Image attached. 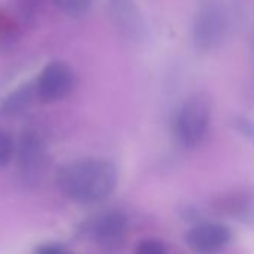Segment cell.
I'll return each instance as SVG.
<instances>
[{"label": "cell", "instance_id": "obj_13", "mask_svg": "<svg viewBox=\"0 0 254 254\" xmlns=\"http://www.w3.org/2000/svg\"><path fill=\"white\" fill-rule=\"evenodd\" d=\"M15 141L14 138L6 132L0 129V169L5 168L15 154Z\"/></svg>", "mask_w": 254, "mask_h": 254}, {"label": "cell", "instance_id": "obj_12", "mask_svg": "<svg viewBox=\"0 0 254 254\" xmlns=\"http://www.w3.org/2000/svg\"><path fill=\"white\" fill-rule=\"evenodd\" d=\"M232 127L254 147V120L247 115H235L232 118Z\"/></svg>", "mask_w": 254, "mask_h": 254}, {"label": "cell", "instance_id": "obj_3", "mask_svg": "<svg viewBox=\"0 0 254 254\" xmlns=\"http://www.w3.org/2000/svg\"><path fill=\"white\" fill-rule=\"evenodd\" d=\"M227 30V20L218 2L205 3L193 21V44L197 50L209 51L221 44Z\"/></svg>", "mask_w": 254, "mask_h": 254}, {"label": "cell", "instance_id": "obj_1", "mask_svg": "<svg viewBox=\"0 0 254 254\" xmlns=\"http://www.w3.org/2000/svg\"><path fill=\"white\" fill-rule=\"evenodd\" d=\"M59 190L70 200L93 205L106 200L118 183L115 165L105 159H84L69 162L57 169Z\"/></svg>", "mask_w": 254, "mask_h": 254}, {"label": "cell", "instance_id": "obj_6", "mask_svg": "<svg viewBox=\"0 0 254 254\" xmlns=\"http://www.w3.org/2000/svg\"><path fill=\"white\" fill-rule=\"evenodd\" d=\"M85 236L103 247L120 244L127 232V217L118 209L103 211L85 223L82 229Z\"/></svg>", "mask_w": 254, "mask_h": 254}, {"label": "cell", "instance_id": "obj_5", "mask_svg": "<svg viewBox=\"0 0 254 254\" xmlns=\"http://www.w3.org/2000/svg\"><path fill=\"white\" fill-rule=\"evenodd\" d=\"M108 14L118 33L130 42L147 36V23L135 0H108Z\"/></svg>", "mask_w": 254, "mask_h": 254}, {"label": "cell", "instance_id": "obj_9", "mask_svg": "<svg viewBox=\"0 0 254 254\" xmlns=\"http://www.w3.org/2000/svg\"><path fill=\"white\" fill-rule=\"evenodd\" d=\"M220 206L224 214L230 215V218L238 220L244 224L254 226V193H233L229 197L223 199Z\"/></svg>", "mask_w": 254, "mask_h": 254}, {"label": "cell", "instance_id": "obj_11", "mask_svg": "<svg viewBox=\"0 0 254 254\" xmlns=\"http://www.w3.org/2000/svg\"><path fill=\"white\" fill-rule=\"evenodd\" d=\"M53 2L72 18L84 17L93 5V0H53Z\"/></svg>", "mask_w": 254, "mask_h": 254}, {"label": "cell", "instance_id": "obj_2", "mask_svg": "<svg viewBox=\"0 0 254 254\" xmlns=\"http://www.w3.org/2000/svg\"><path fill=\"white\" fill-rule=\"evenodd\" d=\"M211 109L200 96L189 97L180 108L175 118V135L181 145L193 148L199 145L209 127Z\"/></svg>", "mask_w": 254, "mask_h": 254}, {"label": "cell", "instance_id": "obj_15", "mask_svg": "<svg viewBox=\"0 0 254 254\" xmlns=\"http://www.w3.org/2000/svg\"><path fill=\"white\" fill-rule=\"evenodd\" d=\"M33 254H67V251L59 244H42L35 250Z\"/></svg>", "mask_w": 254, "mask_h": 254}, {"label": "cell", "instance_id": "obj_8", "mask_svg": "<svg viewBox=\"0 0 254 254\" xmlns=\"http://www.w3.org/2000/svg\"><path fill=\"white\" fill-rule=\"evenodd\" d=\"M18 154V163L23 171L32 172L42 166V162L45 159V148L41 141V138L32 132L26 133L18 147L15 148Z\"/></svg>", "mask_w": 254, "mask_h": 254}, {"label": "cell", "instance_id": "obj_7", "mask_svg": "<svg viewBox=\"0 0 254 254\" xmlns=\"http://www.w3.org/2000/svg\"><path fill=\"white\" fill-rule=\"evenodd\" d=\"M232 239V232L221 223H199L193 226L187 235L186 242L194 254H217Z\"/></svg>", "mask_w": 254, "mask_h": 254}, {"label": "cell", "instance_id": "obj_4", "mask_svg": "<svg viewBox=\"0 0 254 254\" xmlns=\"http://www.w3.org/2000/svg\"><path fill=\"white\" fill-rule=\"evenodd\" d=\"M35 94L41 102L53 103L64 99L75 87V73L69 64L53 62L47 64L35 81Z\"/></svg>", "mask_w": 254, "mask_h": 254}, {"label": "cell", "instance_id": "obj_10", "mask_svg": "<svg viewBox=\"0 0 254 254\" xmlns=\"http://www.w3.org/2000/svg\"><path fill=\"white\" fill-rule=\"evenodd\" d=\"M35 85L33 84H24L18 87L15 91H12L9 96L0 105V111L3 114H15L23 111L35 97Z\"/></svg>", "mask_w": 254, "mask_h": 254}, {"label": "cell", "instance_id": "obj_14", "mask_svg": "<svg viewBox=\"0 0 254 254\" xmlns=\"http://www.w3.org/2000/svg\"><path fill=\"white\" fill-rule=\"evenodd\" d=\"M135 254H168V248L159 239H142L136 245Z\"/></svg>", "mask_w": 254, "mask_h": 254}]
</instances>
